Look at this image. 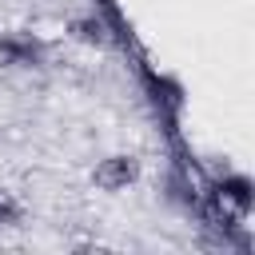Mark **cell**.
Masks as SVG:
<instances>
[{"mask_svg": "<svg viewBox=\"0 0 255 255\" xmlns=\"http://www.w3.org/2000/svg\"><path fill=\"white\" fill-rule=\"evenodd\" d=\"M68 36L80 40V44H104L108 40V24L96 20V16H76V20H68Z\"/></svg>", "mask_w": 255, "mask_h": 255, "instance_id": "cell-3", "label": "cell"}, {"mask_svg": "<svg viewBox=\"0 0 255 255\" xmlns=\"http://www.w3.org/2000/svg\"><path fill=\"white\" fill-rule=\"evenodd\" d=\"M139 179V159L135 155H104L96 167H92V183L100 187V191H124L128 183H135Z\"/></svg>", "mask_w": 255, "mask_h": 255, "instance_id": "cell-1", "label": "cell"}, {"mask_svg": "<svg viewBox=\"0 0 255 255\" xmlns=\"http://www.w3.org/2000/svg\"><path fill=\"white\" fill-rule=\"evenodd\" d=\"M24 215H28L24 199H20L16 191L0 187V231H4V227H20V223H24Z\"/></svg>", "mask_w": 255, "mask_h": 255, "instance_id": "cell-4", "label": "cell"}, {"mask_svg": "<svg viewBox=\"0 0 255 255\" xmlns=\"http://www.w3.org/2000/svg\"><path fill=\"white\" fill-rule=\"evenodd\" d=\"M36 48L12 32H0V68H20V64H32Z\"/></svg>", "mask_w": 255, "mask_h": 255, "instance_id": "cell-2", "label": "cell"}, {"mask_svg": "<svg viewBox=\"0 0 255 255\" xmlns=\"http://www.w3.org/2000/svg\"><path fill=\"white\" fill-rule=\"evenodd\" d=\"M219 207H223V211H227V207H231V195H227V191H223V195H219ZM243 207H247V191H243V187H239V191H235V211H243Z\"/></svg>", "mask_w": 255, "mask_h": 255, "instance_id": "cell-5", "label": "cell"}]
</instances>
